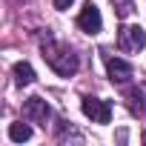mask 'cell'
<instances>
[{
  "label": "cell",
  "instance_id": "cell-11",
  "mask_svg": "<svg viewBox=\"0 0 146 146\" xmlns=\"http://www.w3.org/2000/svg\"><path fill=\"white\" fill-rule=\"evenodd\" d=\"M112 6H115L117 17H129L135 12V0H112Z\"/></svg>",
  "mask_w": 146,
  "mask_h": 146
},
{
  "label": "cell",
  "instance_id": "cell-12",
  "mask_svg": "<svg viewBox=\"0 0 146 146\" xmlns=\"http://www.w3.org/2000/svg\"><path fill=\"white\" fill-rule=\"evenodd\" d=\"M72 3H75V0H54V9H57V12H63V9H69Z\"/></svg>",
  "mask_w": 146,
  "mask_h": 146
},
{
  "label": "cell",
  "instance_id": "cell-9",
  "mask_svg": "<svg viewBox=\"0 0 146 146\" xmlns=\"http://www.w3.org/2000/svg\"><path fill=\"white\" fill-rule=\"evenodd\" d=\"M126 100H129V109H132L135 115H143V112H146V92H143V89H132V92L126 95Z\"/></svg>",
  "mask_w": 146,
  "mask_h": 146
},
{
  "label": "cell",
  "instance_id": "cell-8",
  "mask_svg": "<svg viewBox=\"0 0 146 146\" xmlns=\"http://www.w3.org/2000/svg\"><path fill=\"white\" fill-rule=\"evenodd\" d=\"M54 132H57V140H75V143H83V135H80L78 129H72L66 120H57Z\"/></svg>",
  "mask_w": 146,
  "mask_h": 146
},
{
  "label": "cell",
  "instance_id": "cell-10",
  "mask_svg": "<svg viewBox=\"0 0 146 146\" xmlns=\"http://www.w3.org/2000/svg\"><path fill=\"white\" fill-rule=\"evenodd\" d=\"M29 137H32V126H29V123H12V126H9V140L26 143Z\"/></svg>",
  "mask_w": 146,
  "mask_h": 146
},
{
  "label": "cell",
  "instance_id": "cell-3",
  "mask_svg": "<svg viewBox=\"0 0 146 146\" xmlns=\"http://www.w3.org/2000/svg\"><path fill=\"white\" fill-rule=\"evenodd\" d=\"M80 109L86 117H92L95 123H109L112 120V103L109 100H100V98H83L80 100Z\"/></svg>",
  "mask_w": 146,
  "mask_h": 146
},
{
  "label": "cell",
  "instance_id": "cell-4",
  "mask_svg": "<svg viewBox=\"0 0 146 146\" xmlns=\"http://www.w3.org/2000/svg\"><path fill=\"white\" fill-rule=\"evenodd\" d=\"M117 46L123 52H140L146 46V32L140 26H120L117 32Z\"/></svg>",
  "mask_w": 146,
  "mask_h": 146
},
{
  "label": "cell",
  "instance_id": "cell-7",
  "mask_svg": "<svg viewBox=\"0 0 146 146\" xmlns=\"http://www.w3.org/2000/svg\"><path fill=\"white\" fill-rule=\"evenodd\" d=\"M12 75H15V83L17 86H29V83H35V69L29 66V63H15V69H12Z\"/></svg>",
  "mask_w": 146,
  "mask_h": 146
},
{
  "label": "cell",
  "instance_id": "cell-5",
  "mask_svg": "<svg viewBox=\"0 0 146 146\" xmlns=\"http://www.w3.org/2000/svg\"><path fill=\"white\" fill-rule=\"evenodd\" d=\"M78 26H80L86 35H100V29H103V17H100V9L92 3V0L80 9V15H78Z\"/></svg>",
  "mask_w": 146,
  "mask_h": 146
},
{
  "label": "cell",
  "instance_id": "cell-1",
  "mask_svg": "<svg viewBox=\"0 0 146 146\" xmlns=\"http://www.w3.org/2000/svg\"><path fill=\"white\" fill-rule=\"evenodd\" d=\"M40 52H43V60L57 72L60 78H72L80 69V57L75 54V49L66 46V43H60V40H54L49 29L40 35Z\"/></svg>",
  "mask_w": 146,
  "mask_h": 146
},
{
  "label": "cell",
  "instance_id": "cell-2",
  "mask_svg": "<svg viewBox=\"0 0 146 146\" xmlns=\"http://www.w3.org/2000/svg\"><path fill=\"white\" fill-rule=\"evenodd\" d=\"M23 117L29 120V123H40V126H46L49 123V117H52V106L43 100V98H26V103H23Z\"/></svg>",
  "mask_w": 146,
  "mask_h": 146
},
{
  "label": "cell",
  "instance_id": "cell-6",
  "mask_svg": "<svg viewBox=\"0 0 146 146\" xmlns=\"http://www.w3.org/2000/svg\"><path fill=\"white\" fill-rule=\"evenodd\" d=\"M106 72H109V78L112 83H129L135 78V66L129 60H120V57H109L106 54Z\"/></svg>",
  "mask_w": 146,
  "mask_h": 146
}]
</instances>
